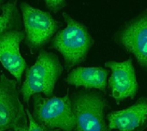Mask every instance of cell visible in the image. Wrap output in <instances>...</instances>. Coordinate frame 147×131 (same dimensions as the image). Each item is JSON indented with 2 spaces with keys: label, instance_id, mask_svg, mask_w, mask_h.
Masks as SVG:
<instances>
[{
  "label": "cell",
  "instance_id": "2",
  "mask_svg": "<svg viewBox=\"0 0 147 131\" xmlns=\"http://www.w3.org/2000/svg\"><path fill=\"white\" fill-rule=\"evenodd\" d=\"M64 71V66L57 54L40 50L35 63L26 70L25 79L20 88L24 103L28 105L34 94H44L47 98L53 96L58 80Z\"/></svg>",
  "mask_w": 147,
  "mask_h": 131
},
{
  "label": "cell",
  "instance_id": "1",
  "mask_svg": "<svg viewBox=\"0 0 147 131\" xmlns=\"http://www.w3.org/2000/svg\"><path fill=\"white\" fill-rule=\"evenodd\" d=\"M62 16L66 27L57 32L50 41L49 48L62 55L64 69L70 70L87 59L95 40L84 24L78 21L66 12H63Z\"/></svg>",
  "mask_w": 147,
  "mask_h": 131
},
{
  "label": "cell",
  "instance_id": "13",
  "mask_svg": "<svg viewBox=\"0 0 147 131\" xmlns=\"http://www.w3.org/2000/svg\"><path fill=\"white\" fill-rule=\"evenodd\" d=\"M47 8L53 13H58L66 6V0H43Z\"/></svg>",
  "mask_w": 147,
  "mask_h": 131
},
{
  "label": "cell",
  "instance_id": "11",
  "mask_svg": "<svg viewBox=\"0 0 147 131\" xmlns=\"http://www.w3.org/2000/svg\"><path fill=\"white\" fill-rule=\"evenodd\" d=\"M109 70L102 67H77L65 77V82L75 88L106 92Z\"/></svg>",
  "mask_w": 147,
  "mask_h": 131
},
{
  "label": "cell",
  "instance_id": "17",
  "mask_svg": "<svg viewBox=\"0 0 147 131\" xmlns=\"http://www.w3.org/2000/svg\"><path fill=\"white\" fill-rule=\"evenodd\" d=\"M1 75H2V74H1V72H0V79H1Z\"/></svg>",
  "mask_w": 147,
  "mask_h": 131
},
{
  "label": "cell",
  "instance_id": "7",
  "mask_svg": "<svg viewBox=\"0 0 147 131\" xmlns=\"http://www.w3.org/2000/svg\"><path fill=\"white\" fill-rule=\"evenodd\" d=\"M16 84V81L1 75L0 131H20L28 128V115L20 100Z\"/></svg>",
  "mask_w": 147,
  "mask_h": 131
},
{
  "label": "cell",
  "instance_id": "9",
  "mask_svg": "<svg viewBox=\"0 0 147 131\" xmlns=\"http://www.w3.org/2000/svg\"><path fill=\"white\" fill-rule=\"evenodd\" d=\"M25 33L21 29H13L0 35V63L16 79L21 82L27 63L20 52V44L24 41Z\"/></svg>",
  "mask_w": 147,
  "mask_h": 131
},
{
  "label": "cell",
  "instance_id": "3",
  "mask_svg": "<svg viewBox=\"0 0 147 131\" xmlns=\"http://www.w3.org/2000/svg\"><path fill=\"white\" fill-rule=\"evenodd\" d=\"M70 99L76 121L74 131H111L105 119L109 101L102 92L78 89Z\"/></svg>",
  "mask_w": 147,
  "mask_h": 131
},
{
  "label": "cell",
  "instance_id": "8",
  "mask_svg": "<svg viewBox=\"0 0 147 131\" xmlns=\"http://www.w3.org/2000/svg\"><path fill=\"white\" fill-rule=\"evenodd\" d=\"M104 65L111 70L108 86L116 103L120 104L127 99H134L139 93L140 86L133 59L129 58L121 62L109 60Z\"/></svg>",
  "mask_w": 147,
  "mask_h": 131
},
{
  "label": "cell",
  "instance_id": "4",
  "mask_svg": "<svg viewBox=\"0 0 147 131\" xmlns=\"http://www.w3.org/2000/svg\"><path fill=\"white\" fill-rule=\"evenodd\" d=\"M34 119L40 125L50 130L74 131L75 117L71 108L69 91L63 97L45 98L40 94L32 97Z\"/></svg>",
  "mask_w": 147,
  "mask_h": 131
},
{
  "label": "cell",
  "instance_id": "15",
  "mask_svg": "<svg viewBox=\"0 0 147 131\" xmlns=\"http://www.w3.org/2000/svg\"><path fill=\"white\" fill-rule=\"evenodd\" d=\"M3 5V0H0V9H2Z\"/></svg>",
  "mask_w": 147,
  "mask_h": 131
},
{
  "label": "cell",
  "instance_id": "18",
  "mask_svg": "<svg viewBox=\"0 0 147 131\" xmlns=\"http://www.w3.org/2000/svg\"><path fill=\"white\" fill-rule=\"evenodd\" d=\"M9 131H12V130H9Z\"/></svg>",
  "mask_w": 147,
  "mask_h": 131
},
{
  "label": "cell",
  "instance_id": "14",
  "mask_svg": "<svg viewBox=\"0 0 147 131\" xmlns=\"http://www.w3.org/2000/svg\"><path fill=\"white\" fill-rule=\"evenodd\" d=\"M26 112L28 115V131H61L59 130H50V129H47V128L39 124L34 119L32 113H30L28 109H27Z\"/></svg>",
  "mask_w": 147,
  "mask_h": 131
},
{
  "label": "cell",
  "instance_id": "10",
  "mask_svg": "<svg viewBox=\"0 0 147 131\" xmlns=\"http://www.w3.org/2000/svg\"><path fill=\"white\" fill-rule=\"evenodd\" d=\"M107 120L111 130L144 131L147 129V97L140 98L126 109L111 112Z\"/></svg>",
  "mask_w": 147,
  "mask_h": 131
},
{
  "label": "cell",
  "instance_id": "6",
  "mask_svg": "<svg viewBox=\"0 0 147 131\" xmlns=\"http://www.w3.org/2000/svg\"><path fill=\"white\" fill-rule=\"evenodd\" d=\"M113 40L133 55L147 72V9L122 24L115 33Z\"/></svg>",
  "mask_w": 147,
  "mask_h": 131
},
{
  "label": "cell",
  "instance_id": "5",
  "mask_svg": "<svg viewBox=\"0 0 147 131\" xmlns=\"http://www.w3.org/2000/svg\"><path fill=\"white\" fill-rule=\"evenodd\" d=\"M20 9L24 27V44L31 52L42 50L62 27L52 15L45 10L32 7L27 3H21Z\"/></svg>",
  "mask_w": 147,
  "mask_h": 131
},
{
  "label": "cell",
  "instance_id": "12",
  "mask_svg": "<svg viewBox=\"0 0 147 131\" xmlns=\"http://www.w3.org/2000/svg\"><path fill=\"white\" fill-rule=\"evenodd\" d=\"M0 15V35L6 31L20 29V13L16 6V0H10L4 3Z\"/></svg>",
  "mask_w": 147,
  "mask_h": 131
},
{
  "label": "cell",
  "instance_id": "16",
  "mask_svg": "<svg viewBox=\"0 0 147 131\" xmlns=\"http://www.w3.org/2000/svg\"><path fill=\"white\" fill-rule=\"evenodd\" d=\"M20 131H28V128H27V129H24V130H22Z\"/></svg>",
  "mask_w": 147,
  "mask_h": 131
}]
</instances>
